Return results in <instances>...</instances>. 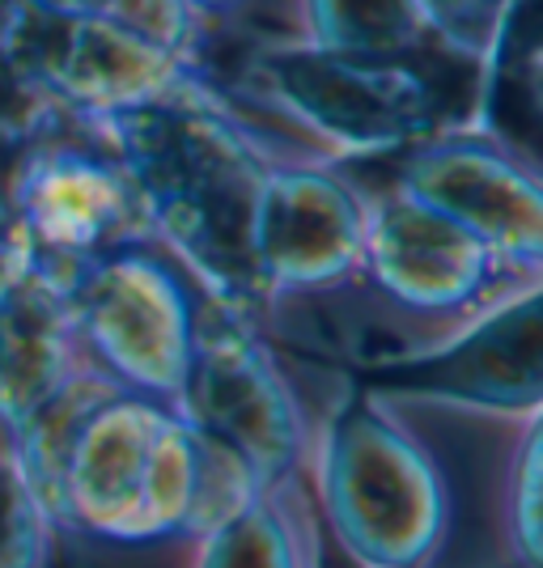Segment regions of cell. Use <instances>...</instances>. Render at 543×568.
Listing matches in <instances>:
<instances>
[{"label":"cell","instance_id":"obj_17","mask_svg":"<svg viewBox=\"0 0 543 568\" xmlns=\"http://www.w3.org/2000/svg\"><path fill=\"white\" fill-rule=\"evenodd\" d=\"M34 4H48V9H64V13H98L107 0H34Z\"/></svg>","mask_w":543,"mask_h":568},{"label":"cell","instance_id":"obj_12","mask_svg":"<svg viewBox=\"0 0 543 568\" xmlns=\"http://www.w3.org/2000/svg\"><path fill=\"white\" fill-rule=\"evenodd\" d=\"M328 560L306 471L272 479L191 547V568H328Z\"/></svg>","mask_w":543,"mask_h":568},{"label":"cell","instance_id":"obj_6","mask_svg":"<svg viewBox=\"0 0 543 568\" xmlns=\"http://www.w3.org/2000/svg\"><path fill=\"white\" fill-rule=\"evenodd\" d=\"M56 281V276H51ZM81 361L115 386L179 407L204 288L162 242H137L60 276Z\"/></svg>","mask_w":543,"mask_h":568},{"label":"cell","instance_id":"obj_14","mask_svg":"<svg viewBox=\"0 0 543 568\" xmlns=\"http://www.w3.org/2000/svg\"><path fill=\"white\" fill-rule=\"evenodd\" d=\"M56 521L43 500L34 497L30 479L18 467V454L0 428V568H48Z\"/></svg>","mask_w":543,"mask_h":568},{"label":"cell","instance_id":"obj_15","mask_svg":"<svg viewBox=\"0 0 543 568\" xmlns=\"http://www.w3.org/2000/svg\"><path fill=\"white\" fill-rule=\"evenodd\" d=\"M421 9L429 30L454 55H467L475 64H489L501 30L510 22V9L519 0H412Z\"/></svg>","mask_w":543,"mask_h":568},{"label":"cell","instance_id":"obj_2","mask_svg":"<svg viewBox=\"0 0 543 568\" xmlns=\"http://www.w3.org/2000/svg\"><path fill=\"white\" fill-rule=\"evenodd\" d=\"M81 119L94 123L137 179L153 237L209 297L255 323L263 306L255 216L263 179L281 162H272L230 115L195 102Z\"/></svg>","mask_w":543,"mask_h":568},{"label":"cell","instance_id":"obj_7","mask_svg":"<svg viewBox=\"0 0 543 568\" xmlns=\"http://www.w3.org/2000/svg\"><path fill=\"white\" fill-rule=\"evenodd\" d=\"M4 191L34 246L39 272L56 281L111 251L158 242L137 179L81 115H64L18 144L4 162Z\"/></svg>","mask_w":543,"mask_h":568},{"label":"cell","instance_id":"obj_1","mask_svg":"<svg viewBox=\"0 0 543 568\" xmlns=\"http://www.w3.org/2000/svg\"><path fill=\"white\" fill-rule=\"evenodd\" d=\"M255 493L238 454L165 403L119 390L72 437L56 535L123 551H191Z\"/></svg>","mask_w":543,"mask_h":568},{"label":"cell","instance_id":"obj_3","mask_svg":"<svg viewBox=\"0 0 543 568\" xmlns=\"http://www.w3.org/2000/svg\"><path fill=\"white\" fill-rule=\"evenodd\" d=\"M310 493L349 568H442L450 547V471L433 403L370 382L319 428Z\"/></svg>","mask_w":543,"mask_h":568},{"label":"cell","instance_id":"obj_9","mask_svg":"<svg viewBox=\"0 0 543 568\" xmlns=\"http://www.w3.org/2000/svg\"><path fill=\"white\" fill-rule=\"evenodd\" d=\"M361 242L365 200L344 162L268 170L255 216V272L263 306L276 297L323 293L353 276Z\"/></svg>","mask_w":543,"mask_h":568},{"label":"cell","instance_id":"obj_4","mask_svg":"<svg viewBox=\"0 0 543 568\" xmlns=\"http://www.w3.org/2000/svg\"><path fill=\"white\" fill-rule=\"evenodd\" d=\"M225 85L306 132L331 162L382 158L438 128L480 119L484 64L467 55H349L306 39L251 43Z\"/></svg>","mask_w":543,"mask_h":568},{"label":"cell","instance_id":"obj_5","mask_svg":"<svg viewBox=\"0 0 543 568\" xmlns=\"http://www.w3.org/2000/svg\"><path fill=\"white\" fill-rule=\"evenodd\" d=\"M353 395L340 365L263 335L247 314L204 293L179 416L247 463L255 484L306 471L319 428Z\"/></svg>","mask_w":543,"mask_h":568},{"label":"cell","instance_id":"obj_16","mask_svg":"<svg viewBox=\"0 0 543 568\" xmlns=\"http://www.w3.org/2000/svg\"><path fill=\"white\" fill-rule=\"evenodd\" d=\"M34 267H39L34 246H30L22 221H18L13 204H9V191H4V166H0V297H4L18 281H26Z\"/></svg>","mask_w":543,"mask_h":568},{"label":"cell","instance_id":"obj_11","mask_svg":"<svg viewBox=\"0 0 543 568\" xmlns=\"http://www.w3.org/2000/svg\"><path fill=\"white\" fill-rule=\"evenodd\" d=\"M64 288L30 272L0 297V428L13 437L81 369Z\"/></svg>","mask_w":543,"mask_h":568},{"label":"cell","instance_id":"obj_8","mask_svg":"<svg viewBox=\"0 0 543 568\" xmlns=\"http://www.w3.org/2000/svg\"><path fill=\"white\" fill-rule=\"evenodd\" d=\"M365 162H374L425 209L463 225L501 260L543 272L540 158L514 149L480 123H459Z\"/></svg>","mask_w":543,"mask_h":568},{"label":"cell","instance_id":"obj_10","mask_svg":"<svg viewBox=\"0 0 543 568\" xmlns=\"http://www.w3.org/2000/svg\"><path fill=\"white\" fill-rule=\"evenodd\" d=\"M374 382L433 395L450 403H472L493 412H540L543 399V318L540 288L493 310L475 327L450 339L425 361L374 374Z\"/></svg>","mask_w":543,"mask_h":568},{"label":"cell","instance_id":"obj_18","mask_svg":"<svg viewBox=\"0 0 543 568\" xmlns=\"http://www.w3.org/2000/svg\"><path fill=\"white\" fill-rule=\"evenodd\" d=\"M22 0H0V30L9 26V18H13V9H18Z\"/></svg>","mask_w":543,"mask_h":568},{"label":"cell","instance_id":"obj_13","mask_svg":"<svg viewBox=\"0 0 543 568\" xmlns=\"http://www.w3.org/2000/svg\"><path fill=\"white\" fill-rule=\"evenodd\" d=\"M302 39L328 51L400 60L450 51L412 0H302Z\"/></svg>","mask_w":543,"mask_h":568}]
</instances>
